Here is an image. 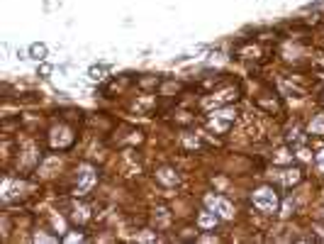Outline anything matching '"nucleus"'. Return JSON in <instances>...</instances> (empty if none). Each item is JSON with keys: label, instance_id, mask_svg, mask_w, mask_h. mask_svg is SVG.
Listing matches in <instances>:
<instances>
[{"label": "nucleus", "instance_id": "obj_1", "mask_svg": "<svg viewBox=\"0 0 324 244\" xmlns=\"http://www.w3.org/2000/svg\"><path fill=\"white\" fill-rule=\"evenodd\" d=\"M251 198H253V205H256L261 212H276V210H278V196H276V191L268 188V186L253 191Z\"/></svg>", "mask_w": 324, "mask_h": 244}, {"label": "nucleus", "instance_id": "obj_2", "mask_svg": "<svg viewBox=\"0 0 324 244\" xmlns=\"http://www.w3.org/2000/svg\"><path fill=\"white\" fill-rule=\"evenodd\" d=\"M234 118H237V113H234L232 108L217 110V113H212V118H210V127H212L215 132H227V129L232 127Z\"/></svg>", "mask_w": 324, "mask_h": 244}, {"label": "nucleus", "instance_id": "obj_3", "mask_svg": "<svg viewBox=\"0 0 324 244\" xmlns=\"http://www.w3.org/2000/svg\"><path fill=\"white\" fill-rule=\"evenodd\" d=\"M205 203H207V207H210L212 212H217L222 220H232V217H234V207H232V203L224 201V198H219V196H207Z\"/></svg>", "mask_w": 324, "mask_h": 244}, {"label": "nucleus", "instance_id": "obj_4", "mask_svg": "<svg viewBox=\"0 0 324 244\" xmlns=\"http://www.w3.org/2000/svg\"><path fill=\"white\" fill-rule=\"evenodd\" d=\"M95 171L90 168V166H81L78 168V176H76V193L78 196H85L93 186H95Z\"/></svg>", "mask_w": 324, "mask_h": 244}, {"label": "nucleus", "instance_id": "obj_5", "mask_svg": "<svg viewBox=\"0 0 324 244\" xmlns=\"http://www.w3.org/2000/svg\"><path fill=\"white\" fill-rule=\"evenodd\" d=\"M71 142H73L71 129H66V127H54L51 129V147L54 149H66Z\"/></svg>", "mask_w": 324, "mask_h": 244}, {"label": "nucleus", "instance_id": "obj_6", "mask_svg": "<svg viewBox=\"0 0 324 244\" xmlns=\"http://www.w3.org/2000/svg\"><path fill=\"white\" fill-rule=\"evenodd\" d=\"M217 220H219V215H217V212H212V210L207 207L205 212H200V217H198V225H200L203 230H212V227L217 225Z\"/></svg>", "mask_w": 324, "mask_h": 244}, {"label": "nucleus", "instance_id": "obj_7", "mask_svg": "<svg viewBox=\"0 0 324 244\" xmlns=\"http://www.w3.org/2000/svg\"><path fill=\"white\" fill-rule=\"evenodd\" d=\"M156 178H159L161 183H166V186H176V183H178V173H176L173 168H159Z\"/></svg>", "mask_w": 324, "mask_h": 244}, {"label": "nucleus", "instance_id": "obj_8", "mask_svg": "<svg viewBox=\"0 0 324 244\" xmlns=\"http://www.w3.org/2000/svg\"><path fill=\"white\" fill-rule=\"evenodd\" d=\"M30 59H35V61H44V59H46V44L35 41V44L30 46Z\"/></svg>", "mask_w": 324, "mask_h": 244}, {"label": "nucleus", "instance_id": "obj_9", "mask_svg": "<svg viewBox=\"0 0 324 244\" xmlns=\"http://www.w3.org/2000/svg\"><path fill=\"white\" fill-rule=\"evenodd\" d=\"M300 178H302V176H300V171H297V168H288V171L281 173V181H283L285 186H295Z\"/></svg>", "mask_w": 324, "mask_h": 244}, {"label": "nucleus", "instance_id": "obj_10", "mask_svg": "<svg viewBox=\"0 0 324 244\" xmlns=\"http://www.w3.org/2000/svg\"><path fill=\"white\" fill-rule=\"evenodd\" d=\"M307 132H310V134H324V115H317L315 120L310 122Z\"/></svg>", "mask_w": 324, "mask_h": 244}, {"label": "nucleus", "instance_id": "obj_11", "mask_svg": "<svg viewBox=\"0 0 324 244\" xmlns=\"http://www.w3.org/2000/svg\"><path fill=\"white\" fill-rule=\"evenodd\" d=\"M105 69H108V66H93V69H90V79H93V81H100L103 74H105Z\"/></svg>", "mask_w": 324, "mask_h": 244}, {"label": "nucleus", "instance_id": "obj_12", "mask_svg": "<svg viewBox=\"0 0 324 244\" xmlns=\"http://www.w3.org/2000/svg\"><path fill=\"white\" fill-rule=\"evenodd\" d=\"M73 217H76L78 222H83V220L88 217V210H85V207H76V215H73Z\"/></svg>", "mask_w": 324, "mask_h": 244}, {"label": "nucleus", "instance_id": "obj_13", "mask_svg": "<svg viewBox=\"0 0 324 244\" xmlns=\"http://www.w3.org/2000/svg\"><path fill=\"white\" fill-rule=\"evenodd\" d=\"M315 163H317V168H320V171L324 173V149L320 152V154H317V162H315Z\"/></svg>", "mask_w": 324, "mask_h": 244}, {"label": "nucleus", "instance_id": "obj_14", "mask_svg": "<svg viewBox=\"0 0 324 244\" xmlns=\"http://www.w3.org/2000/svg\"><path fill=\"white\" fill-rule=\"evenodd\" d=\"M322 215H324V212H322Z\"/></svg>", "mask_w": 324, "mask_h": 244}]
</instances>
